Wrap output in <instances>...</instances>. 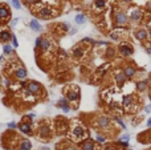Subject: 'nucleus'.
Masks as SVG:
<instances>
[{
	"instance_id": "obj_5",
	"label": "nucleus",
	"mask_w": 151,
	"mask_h": 150,
	"mask_svg": "<svg viewBox=\"0 0 151 150\" xmlns=\"http://www.w3.org/2000/svg\"><path fill=\"white\" fill-rule=\"evenodd\" d=\"M64 97H65L69 102H74V104L80 101V89H77V88H74V89H65Z\"/></svg>"
},
{
	"instance_id": "obj_49",
	"label": "nucleus",
	"mask_w": 151,
	"mask_h": 150,
	"mask_svg": "<svg viewBox=\"0 0 151 150\" xmlns=\"http://www.w3.org/2000/svg\"><path fill=\"white\" fill-rule=\"evenodd\" d=\"M147 128H151V117H148L147 120Z\"/></svg>"
},
{
	"instance_id": "obj_2",
	"label": "nucleus",
	"mask_w": 151,
	"mask_h": 150,
	"mask_svg": "<svg viewBox=\"0 0 151 150\" xmlns=\"http://www.w3.org/2000/svg\"><path fill=\"white\" fill-rule=\"evenodd\" d=\"M37 135L40 140H45V141L50 140V138H52V128H50L48 124H44V122H43L37 128Z\"/></svg>"
},
{
	"instance_id": "obj_13",
	"label": "nucleus",
	"mask_w": 151,
	"mask_h": 150,
	"mask_svg": "<svg viewBox=\"0 0 151 150\" xmlns=\"http://www.w3.org/2000/svg\"><path fill=\"white\" fill-rule=\"evenodd\" d=\"M114 80H115V84L118 85V86H123L126 82L129 81V80L126 78V76L123 75L122 71H117V72L114 73Z\"/></svg>"
},
{
	"instance_id": "obj_32",
	"label": "nucleus",
	"mask_w": 151,
	"mask_h": 150,
	"mask_svg": "<svg viewBox=\"0 0 151 150\" xmlns=\"http://www.w3.org/2000/svg\"><path fill=\"white\" fill-rule=\"evenodd\" d=\"M11 3H12L15 10H21V3H20V0H11Z\"/></svg>"
},
{
	"instance_id": "obj_20",
	"label": "nucleus",
	"mask_w": 151,
	"mask_h": 150,
	"mask_svg": "<svg viewBox=\"0 0 151 150\" xmlns=\"http://www.w3.org/2000/svg\"><path fill=\"white\" fill-rule=\"evenodd\" d=\"M94 142L98 145H104L107 142V135L105 134V133H102V131H97L94 135Z\"/></svg>"
},
{
	"instance_id": "obj_38",
	"label": "nucleus",
	"mask_w": 151,
	"mask_h": 150,
	"mask_svg": "<svg viewBox=\"0 0 151 150\" xmlns=\"http://www.w3.org/2000/svg\"><path fill=\"white\" fill-rule=\"evenodd\" d=\"M57 128H58V130H65V129L66 128H68V125H66V124H65V122H60V121H57Z\"/></svg>"
},
{
	"instance_id": "obj_35",
	"label": "nucleus",
	"mask_w": 151,
	"mask_h": 150,
	"mask_svg": "<svg viewBox=\"0 0 151 150\" xmlns=\"http://www.w3.org/2000/svg\"><path fill=\"white\" fill-rule=\"evenodd\" d=\"M25 121H29V122H32L33 120L36 118V114L35 113H28V114H25Z\"/></svg>"
},
{
	"instance_id": "obj_33",
	"label": "nucleus",
	"mask_w": 151,
	"mask_h": 150,
	"mask_svg": "<svg viewBox=\"0 0 151 150\" xmlns=\"http://www.w3.org/2000/svg\"><path fill=\"white\" fill-rule=\"evenodd\" d=\"M7 126H8V130H16V129H17V122L11 121L7 124Z\"/></svg>"
},
{
	"instance_id": "obj_28",
	"label": "nucleus",
	"mask_w": 151,
	"mask_h": 150,
	"mask_svg": "<svg viewBox=\"0 0 151 150\" xmlns=\"http://www.w3.org/2000/svg\"><path fill=\"white\" fill-rule=\"evenodd\" d=\"M111 121H114V122H117L118 124V126H119L122 130H126L127 129V126H126V124H125V121H123L122 118H121L119 116H113V120Z\"/></svg>"
},
{
	"instance_id": "obj_9",
	"label": "nucleus",
	"mask_w": 151,
	"mask_h": 150,
	"mask_svg": "<svg viewBox=\"0 0 151 150\" xmlns=\"http://www.w3.org/2000/svg\"><path fill=\"white\" fill-rule=\"evenodd\" d=\"M118 52H119V55L123 57H130L134 53V48L127 43H122V44H119V47H118Z\"/></svg>"
},
{
	"instance_id": "obj_46",
	"label": "nucleus",
	"mask_w": 151,
	"mask_h": 150,
	"mask_svg": "<svg viewBox=\"0 0 151 150\" xmlns=\"http://www.w3.org/2000/svg\"><path fill=\"white\" fill-rule=\"evenodd\" d=\"M110 39L111 40H118V35L115 32H113V33H110Z\"/></svg>"
},
{
	"instance_id": "obj_17",
	"label": "nucleus",
	"mask_w": 151,
	"mask_h": 150,
	"mask_svg": "<svg viewBox=\"0 0 151 150\" xmlns=\"http://www.w3.org/2000/svg\"><path fill=\"white\" fill-rule=\"evenodd\" d=\"M37 16L41 17V19H50V17L53 16V10H50L48 7H43V8L38 10Z\"/></svg>"
},
{
	"instance_id": "obj_48",
	"label": "nucleus",
	"mask_w": 151,
	"mask_h": 150,
	"mask_svg": "<svg viewBox=\"0 0 151 150\" xmlns=\"http://www.w3.org/2000/svg\"><path fill=\"white\" fill-rule=\"evenodd\" d=\"M76 33H77V28H70V31H69L70 36H73V35H76Z\"/></svg>"
},
{
	"instance_id": "obj_27",
	"label": "nucleus",
	"mask_w": 151,
	"mask_h": 150,
	"mask_svg": "<svg viewBox=\"0 0 151 150\" xmlns=\"http://www.w3.org/2000/svg\"><path fill=\"white\" fill-rule=\"evenodd\" d=\"M147 88H148V81L147 80H141V81L137 82V89H138L139 92H145Z\"/></svg>"
},
{
	"instance_id": "obj_7",
	"label": "nucleus",
	"mask_w": 151,
	"mask_h": 150,
	"mask_svg": "<svg viewBox=\"0 0 151 150\" xmlns=\"http://www.w3.org/2000/svg\"><path fill=\"white\" fill-rule=\"evenodd\" d=\"M114 21L118 27H125L127 23H129V17H127V13L123 12V11H118V12L114 15Z\"/></svg>"
},
{
	"instance_id": "obj_43",
	"label": "nucleus",
	"mask_w": 151,
	"mask_h": 150,
	"mask_svg": "<svg viewBox=\"0 0 151 150\" xmlns=\"http://www.w3.org/2000/svg\"><path fill=\"white\" fill-rule=\"evenodd\" d=\"M27 82H28L27 80H21V81H20V88H21L23 91H24L25 88H27Z\"/></svg>"
},
{
	"instance_id": "obj_54",
	"label": "nucleus",
	"mask_w": 151,
	"mask_h": 150,
	"mask_svg": "<svg viewBox=\"0 0 151 150\" xmlns=\"http://www.w3.org/2000/svg\"><path fill=\"white\" fill-rule=\"evenodd\" d=\"M3 57H4V56H0V61H1V60H3Z\"/></svg>"
},
{
	"instance_id": "obj_44",
	"label": "nucleus",
	"mask_w": 151,
	"mask_h": 150,
	"mask_svg": "<svg viewBox=\"0 0 151 150\" xmlns=\"http://www.w3.org/2000/svg\"><path fill=\"white\" fill-rule=\"evenodd\" d=\"M102 150H118L115 146H113V145H107V146H105Z\"/></svg>"
},
{
	"instance_id": "obj_26",
	"label": "nucleus",
	"mask_w": 151,
	"mask_h": 150,
	"mask_svg": "<svg viewBox=\"0 0 151 150\" xmlns=\"http://www.w3.org/2000/svg\"><path fill=\"white\" fill-rule=\"evenodd\" d=\"M74 23L77 25H82L86 23V16L84 15V13H77L74 17Z\"/></svg>"
},
{
	"instance_id": "obj_6",
	"label": "nucleus",
	"mask_w": 151,
	"mask_h": 150,
	"mask_svg": "<svg viewBox=\"0 0 151 150\" xmlns=\"http://www.w3.org/2000/svg\"><path fill=\"white\" fill-rule=\"evenodd\" d=\"M17 129H19L23 134H25V135H33L32 122H29V121H25V120L20 121L19 124H17Z\"/></svg>"
},
{
	"instance_id": "obj_12",
	"label": "nucleus",
	"mask_w": 151,
	"mask_h": 150,
	"mask_svg": "<svg viewBox=\"0 0 151 150\" xmlns=\"http://www.w3.org/2000/svg\"><path fill=\"white\" fill-rule=\"evenodd\" d=\"M122 72H123V75L126 76L127 80H131V78H134L137 75V68L134 65H126L125 68L122 69Z\"/></svg>"
},
{
	"instance_id": "obj_8",
	"label": "nucleus",
	"mask_w": 151,
	"mask_h": 150,
	"mask_svg": "<svg viewBox=\"0 0 151 150\" xmlns=\"http://www.w3.org/2000/svg\"><path fill=\"white\" fill-rule=\"evenodd\" d=\"M127 17H129V20L131 23H139L142 20V17H143V11L139 10V8H131Z\"/></svg>"
},
{
	"instance_id": "obj_42",
	"label": "nucleus",
	"mask_w": 151,
	"mask_h": 150,
	"mask_svg": "<svg viewBox=\"0 0 151 150\" xmlns=\"http://www.w3.org/2000/svg\"><path fill=\"white\" fill-rule=\"evenodd\" d=\"M40 0H24V3L27 4V6H31V4H37Z\"/></svg>"
},
{
	"instance_id": "obj_41",
	"label": "nucleus",
	"mask_w": 151,
	"mask_h": 150,
	"mask_svg": "<svg viewBox=\"0 0 151 150\" xmlns=\"http://www.w3.org/2000/svg\"><path fill=\"white\" fill-rule=\"evenodd\" d=\"M106 53H107V55H106L107 57H114V49H113L111 47L107 48V49H106Z\"/></svg>"
},
{
	"instance_id": "obj_47",
	"label": "nucleus",
	"mask_w": 151,
	"mask_h": 150,
	"mask_svg": "<svg viewBox=\"0 0 151 150\" xmlns=\"http://www.w3.org/2000/svg\"><path fill=\"white\" fill-rule=\"evenodd\" d=\"M150 112H151V104H148V105L145 106V113H150Z\"/></svg>"
},
{
	"instance_id": "obj_3",
	"label": "nucleus",
	"mask_w": 151,
	"mask_h": 150,
	"mask_svg": "<svg viewBox=\"0 0 151 150\" xmlns=\"http://www.w3.org/2000/svg\"><path fill=\"white\" fill-rule=\"evenodd\" d=\"M70 134H72V137L74 138V140L82 141V140H85V137H86V130H85V128H84L82 125L77 124V125H73L72 126Z\"/></svg>"
},
{
	"instance_id": "obj_31",
	"label": "nucleus",
	"mask_w": 151,
	"mask_h": 150,
	"mask_svg": "<svg viewBox=\"0 0 151 150\" xmlns=\"http://www.w3.org/2000/svg\"><path fill=\"white\" fill-rule=\"evenodd\" d=\"M60 28H61V31L62 32H69L72 27H70L69 23H62V24H60Z\"/></svg>"
},
{
	"instance_id": "obj_18",
	"label": "nucleus",
	"mask_w": 151,
	"mask_h": 150,
	"mask_svg": "<svg viewBox=\"0 0 151 150\" xmlns=\"http://www.w3.org/2000/svg\"><path fill=\"white\" fill-rule=\"evenodd\" d=\"M135 37L139 41H146L148 40V31L146 28H138L135 31Z\"/></svg>"
},
{
	"instance_id": "obj_45",
	"label": "nucleus",
	"mask_w": 151,
	"mask_h": 150,
	"mask_svg": "<svg viewBox=\"0 0 151 150\" xmlns=\"http://www.w3.org/2000/svg\"><path fill=\"white\" fill-rule=\"evenodd\" d=\"M17 21H19V17H15V19H12V21H11V27H15V25L17 24Z\"/></svg>"
},
{
	"instance_id": "obj_15",
	"label": "nucleus",
	"mask_w": 151,
	"mask_h": 150,
	"mask_svg": "<svg viewBox=\"0 0 151 150\" xmlns=\"http://www.w3.org/2000/svg\"><path fill=\"white\" fill-rule=\"evenodd\" d=\"M11 40H12V32L8 31V29H3V31H0V43L11 44Z\"/></svg>"
},
{
	"instance_id": "obj_51",
	"label": "nucleus",
	"mask_w": 151,
	"mask_h": 150,
	"mask_svg": "<svg viewBox=\"0 0 151 150\" xmlns=\"http://www.w3.org/2000/svg\"><path fill=\"white\" fill-rule=\"evenodd\" d=\"M146 52H147L148 55H151V47H147V48H146Z\"/></svg>"
},
{
	"instance_id": "obj_37",
	"label": "nucleus",
	"mask_w": 151,
	"mask_h": 150,
	"mask_svg": "<svg viewBox=\"0 0 151 150\" xmlns=\"http://www.w3.org/2000/svg\"><path fill=\"white\" fill-rule=\"evenodd\" d=\"M118 141H122V142H129V141H130V134L125 133V134H122L119 138H118Z\"/></svg>"
},
{
	"instance_id": "obj_25",
	"label": "nucleus",
	"mask_w": 151,
	"mask_h": 150,
	"mask_svg": "<svg viewBox=\"0 0 151 150\" xmlns=\"http://www.w3.org/2000/svg\"><path fill=\"white\" fill-rule=\"evenodd\" d=\"M15 53V48L11 44H4L3 45V56H10V55Z\"/></svg>"
},
{
	"instance_id": "obj_36",
	"label": "nucleus",
	"mask_w": 151,
	"mask_h": 150,
	"mask_svg": "<svg viewBox=\"0 0 151 150\" xmlns=\"http://www.w3.org/2000/svg\"><path fill=\"white\" fill-rule=\"evenodd\" d=\"M81 43H84V44H93V45H94L95 40H94V39H91V37H84L81 40Z\"/></svg>"
},
{
	"instance_id": "obj_19",
	"label": "nucleus",
	"mask_w": 151,
	"mask_h": 150,
	"mask_svg": "<svg viewBox=\"0 0 151 150\" xmlns=\"http://www.w3.org/2000/svg\"><path fill=\"white\" fill-rule=\"evenodd\" d=\"M122 105L126 109L134 106V96H131V94H125V96L122 97Z\"/></svg>"
},
{
	"instance_id": "obj_24",
	"label": "nucleus",
	"mask_w": 151,
	"mask_h": 150,
	"mask_svg": "<svg viewBox=\"0 0 151 150\" xmlns=\"http://www.w3.org/2000/svg\"><path fill=\"white\" fill-rule=\"evenodd\" d=\"M29 28L32 29V31H35V32H41V29H43V27H41L40 21L36 19H32L31 21H29Z\"/></svg>"
},
{
	"instance_id": "obj_53",
	"label": "nucleus",
	"mask_w": 151,
	"mask_h": 150,
	"mask_svg": "<svg viewBox=\"0 0 151 150\" xmlns=\"http://www.w3.org/2000/svg\"><path fill=\"white\" fill-rule=\"evenodd\" d=\"M148 39H151V28L148 29Z\"/></svg>"
},
{
	"instance_id": "obj_50",
	"label": "nucleus",
	"mask_w": 151,
	"mask_h": 150,
	"mask_svg": "<svg viewBox=\"0 0 151 150\" xmlns=\"http://www.w3.org/2000/svg\"><path fill=\"white\" fill-rule=\"evenodd\" d=\"M40 150H50V147H48V146H41Z\"/></svg>"
},
{
	"instance_id": "obj_23",
	"label": "nucleus",
	"mask_w": 151,
	"mask_h": 150,
	"mask_svg": "<svg viewBox=\"0 0 151 150\" xmlns=\"http://www.w3.org/2000/svg\"><path fill=\"white\" fill-rule=\"evenodd\" d=\"M50 47H52V43H50L48 39L43 37V39H41V43H40V48H38V50H41V52H47V50L50 49Z\"/></svg>"
},
{
	"instance_id": "obj_16",
	"label": "nucleus",
	"mask_w": 151,
	"mask_h": 150,
	"mask_svg": "<svg viewBox=\"0 0 151 150\" xmlns=\"http://www.w3.org/2000/svg\"><path fill=\"white\" fill-rule=\"evenodd\" d=\"M11 11H10V8L7 7V4H4V3H1L0 4V20H8V19H11Z\"/></svg>"
},
{
	"instance_id": "obj_52",
	"label": "nucleus",
	"mask_w": 151,
	"mask_h": 150,
	"mask_svg": "<svg viewBox=\"0 0 151 150\" xmlns=\"http://www.w3.org/2000/svg\"><path fill=\"white\" fill-rule=\"evenodd\" d=\"M122 1H123V3H126V4H127V3H131L132 0H122Z\"/></svg>"
},
{
	"instance_id": "obj_14",
	"label": "nucleus",
	"mask_w": 151,
	"mask_h": 150,
	"mask_svg": "<svg viewBox=\"0 0 151 150\" xmlns=\"http://www.w3.org/2000/svg\"><path fill=\"white\" fill-rule=\"evenodd\" d=\"M15 77L19 80V81H21V80H27V77H28V71L25 69V66H19V68H16L15 71Z\"/></svg>"
},
{
	"instance_id": "obj_22",
	"label": "nucleus",
	"mask_w": 151,
	"mask_h": 150,
	"mask_svg": "<svg viewBox=\"0 0 151 150\" xmlns=\"http://www.w3.org/2000/svg\"><path fill=\"white\" fill-rule=\"evenodd\" d=\"M72 55H73V57H76V59H82L84 55H85V49H84L82 47H80V45H77V47H74L72 49Z\"/></svg>"
},
{
	"instance_id": "obj_34",
	"label": "nucleus",
	"mask_w": 151,
	"mask_h": 150,
	"mask_svg": "<svg viewBox=\"0 0 151 150\" xmlns=\"http://www.w3.org/2000/svg\"><path fill=\"white\" fill-rule=\"evenodd\" d=\"M11 45L13 48H17L19 47V41H17V37H16V35L12 33V40H11Z\"/></svg>"
},
{
	"instance_id": "obj_40",
	"label": "nucleus",
	"mask_w": 151,
	"mask_h": 150,
	"mask_svg": "<svg viewBox=\"0 0 151 150\" xmlns=\"http://www.w3.org/2000/svg\"><path fill=\"white\" fill-rule=\"evenodd\" d=\"M41 36H38L37 39H36V41H35V50H38V48H40V43H41Z\"/></svg>"
},
{
	"instance_id": "obj_11",
	"label": "nucleus",
	"mask_w": 151,
	"mask_h": 150,
	"mask_svg": "<svg viewBox=\"0 0 151 150\" xmlns=\"http://www.w3.org/2000/svg\"><path fill=\"white\" fill-rule=\"evenodd\" d=\"M56 106L58 108V109L62 110V113H69L70 110H72V106H70V102L68 100H66L65 97H61V98H58L56 102Z\"/></svg>"
},
{
	"instance_id": "obj_1",
	"label": "nucleus",
	"mask_w": 151,
	"mask_h": 150,
	"mask_svg": "<svg viewBox=\"0 0 151 150\" xmlns=\"http://www.w3.org/2000/svg\"><path fill=\"white\" fill-rule=\"evenodd\" d=\"M95 128L100 129V131H102V133L110 131L113 128V121L107 116H98L95 118Z\"/></svg>"
},
{
	"instance_id": "obj_4",
	"label": "nucleus",
	"mask_w": 151,
	"mask_h": 150,
	"mask_svg": "<svg viewBox=\"0 0 151 150\" xmlns=\"http://www.w3.org/2000/svg\"><path fill=\"white\" fill-rule=\"evenodd\" d=\"M28 92H31L33 96H37V94H40L41 92H43V85L40 84L38 81H36V80H31V81L27 82V88H25Z\"/></svg>"
},
{
	"instance_id": "obj_55",
	"label": "nucleus",
	"mask_w": 151,
	"mask_h": 150,
	"mask_svg": "<svg viewBox=\"0 0 151 150\" xmlns=\"http://www.w3.org/2000/svg\"><path fill=\"white\" fill-rule=\"evenodd\" d=\"M127 150H132V149H127Z\"/></svg>"
},
{
	"instance_id": "obj_30",
	"label": "nucleus",
	"mask_w": 151,
	"mask_h": 150,
	"mask_svg": "<svg viewBox=\"0 0 151 150\" xmlns=\"http://www.w3.org/2000/svg\"><path fill=\"white\" fill-rule=\"evenodd\" d=\"M62 150H77V147L73 144H70V142H65L62 145Z\"/></svg>"
},
{
	"instance_id": "obj_10",
	"label": "nucleus",
	"mask_w": 151,
	"mask_h": 150,
	"mask_svg": "<svg viewBox=\"0 0 151 150\" xmlns=\"http://www.w3.org/2000/svg\"><path fill=\"white\" fill-rule=\"evenodd\" d=\"M78 149L80 150H97V146H95L94 140L85 138V140H82L78 144Z\"/></svg>"
},
{
	"instance_id": "obj_21",
	"label": "nucleus",
	"mask_w": 151,
	"mask_h": 150,
	"mask_svg": "<svg viewBox=\"0 0 151 150\" xmlns=\"http://www.w3.org/2000/svg\"><path fill=\"white\" fill-rule=\"evenodd\" d=\"M17 150H32V142L28 138H23L19 142V146H17Z\"/></svg>"
},
{
	"instance_id": "obj_39",
	"label": "nucleus",
	"mask_w": 151,
	"mask_h": 150,
	"mask_svg": "<svg viewBox=\"0 0 151 150\" xmlns=\"http://www.w3.org/2000/svg\"><path fill=\"white\" fill-rule=\"evenodd\" d=\"M3 85H4L5 88H10L11 85H12V81H11V80H10L8 77H5V78L3 80Z\"/></svg>"
},
{
	"instance_id": "obj_29",
	"label": "nucleus",
	"mask_w": 151,
	"mask_h": 150,
	"mask_svg": "<svg viewBox=\"0 0 151 150\" xmlns=\"http://www.w3.org/2000/svg\"><path fill=\"white\" fill-rule=\"evenodd\" d=\"M105 6H106L105 0H94V7L97 10H102V8H105Z\"/></svg>"
}]
</instances>
